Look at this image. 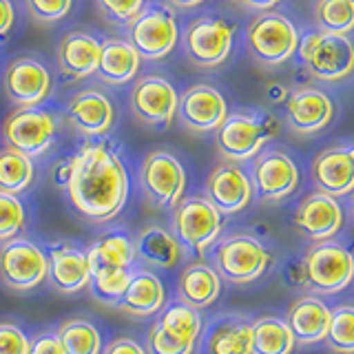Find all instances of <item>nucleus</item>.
Instances as JSON below:
<instances>
[{"label":"nucleus","mask_w":354,"mask_h":354,"mask_svg":"<svg viewBox=\"0 0 354 354\" xmlns=\"http://www.w3.org/2000/svg\"><path fill=\"white\" fill-rule=\"evenodd\" d=\"M71 208L91 224H109L127 206L131 182L120 153L111 144L86 142L71 158L64 186Z\"/></svg>","instance_id":"f257e3e1"},{"label":"nucleus","mask_w":354,"mask_h":354,"mask_svg":"<svg viewBox=\"0 0 354 354\" xmlns=\"http://www.w3.org/2000/svg\"><path fill=\"white\" fill-rule=\"evenodd\" d=\"M277 133H279V122L270 113L237 111L228 113L224 124L215 131V144L221 158L239 164L257 158Z\"/></svg>","instance_id":"f03ea898"},{"label":"nucleus","mask_w":354,"mask_h":354,"mask_svg":"<svg viewBox=\"0 0 354 354\" xmlns=\"http://www.w3.org/2000/svg\"><path fill=\"white\" fill-rule=\"evenodd\" d=\"M301 283L315 295H337L354 281V254L339 241H317L301 263Z\"/></svg>","instance_id":"7ed1b4c3"},{"label":"nucleus","mask_w":354,"mask_h":354,"mask_svg":"<svg viewBox=\"0 0 354 354\" xmlns=\"http://www.w3.org/2000/svg\"><path fill=\"white\" fill-rule=\"evenodd\" d=\"M299 58L319 82H339L354 71V42L339 33L315 31L299 40Z\"/></svg>","instance_id":"20e7f679"},{"label":"nucleus","mask_w":354,"mask_h":354,"mask_svg":"<svg viewBox=\"0 0 354 354\" xmlns=\"http://www.w3.org/2000/svg\"><path fill=\"white\" fill-rule=\"evenodd\" d=\"M221 228H224V215L206 197H182L173 206L171 232L186 252H206L219 239Z\"/></svg>","instance_id":"39448f33"},{"label":"nucleus","mask_w":354,"mask_h":354,"mask_svg":"<svg viewBox=\"0 0 354 354\" xmlns=\"http://www.w3.org/2000/svg\"><path fill=\"white\" fill-rule=\"evenodd\" d=\"M158 321L147 332L149 354H193L204 321L195 308L186 304H171L158 313Z\"/></svg>","instance_id":"423d86ee"},{"label":"nucleus","mask_w":354,"mask_h":354,"mask_svg":"<svg viewBox=\"0 0 354 354\" xmlns=\"http://www.w3.org/2000/svg\"><path fill=\"white\" fill-rule=\"evenodd\" d=\"M213 268L228 283H252L268 272L272 263V252L252 235H230L224 237L213 252Z\"/></svg>","instance_id":"0eeeda50"},{"label":"nucleus","mask_w":354,"mask_h":354,"mask_svg":"<svg viewBox=\"0 0 354 354\" xmlns=\"http://www.w3.org/2000/svg\"><path fill=\"white\" fill-rule=\"evenodd\" d=\"M180 40V27L171 5L151 3L129 22V42L136 47L142 60L166 58Z\"/></svg>","instance_id":"6e6552de"},{"label":"nucleus","mask_w":354,"mask_h":354,"mask_svg":"<svg viewBox=\"0 0 354 354\" xmlns=\"http://www.w3.org/2000/svg\"><path fill=\"white\" fill-rule=\"evenodd\" d=\"M49 257L29 237H11L0 243V283L11 292H29L47 281Z\"/></svg>","instance_id":"1a4fd4ad"},{"label":"nucleus","mask_w":354,"mask_h":354,"mask_svg":"<svg viewBox=\"0 0 354 354\" xmlns=\"http://www.w3.org/2000/svg\"><path fill=\"white\" fill-rule=\"evenodd\" d=\"M246 47L259 64L279 66L297 53L299 33L286 16L274 14V11H261L248 25Z\"/></svg>","instance_id":"9d476101"},{"label":"nucleus","mask_w":354,"mask_h":354,"mask_svg":"<svg viewBox=\"0 0 354 354\" xmlns=\"http://www.w3.org/2000/svg\"><path fill=\"white\" fill-rule=\"evenodd\" d=\"M0 133L5 147L25 153L33 160L53 147L58 136V120L51 111L40 106H18L5 118Z\"/></svg>","instance_id":"9b49d317"},{"label":"nucleus","mask_w":354,"mask_h":354,"mask_svg":"<svg viewBox=\"0 0 354 354\" xmlns=\"http://www.w3.org/2000/svg\"><path fill=\"white\" fill-rule=\"evenodd\" d=\"M140 188L153 208H173L186 191L184 164L171 151H151L140 164Z\"/></svg>","instance_id":"f8f14e48"},{"label":"nucleus","mask_w":354,"mask_h":354,"mask_svg":"<svg viewBox=\"0 0 354 354\" xmlns=\"http://www.w3.org/2000/svg\"><path fill=\"white\" fill-rule=\"evenodd\" d=\"M235 27L224 18L199 16L188 22L184 31V51L188 60L202 69L224 64L232 51Z\"/></svg>","instance_id":"ddd939ff"},{"label":"nucleus","mask_w":354,"mask_h":354,"mask_svg":"<svg viewBox=\"0 0 354 354\" xmlns=\"http://www.w3.org/2000/svg\"><path fill=\"white\" fill-rule=\"evenodd\" d=\"M180 93L162 75H142L131 88V111L138 122L151 129H166L177 115Z\"/></svg>","instance_id":"4468645a"},{"label":"nucleus","mask_w":354,"mask_h":354,"mask_svg":"<svg viewBox=\"0 0 354 354\" xmlns=\"http://www.w3.org/2000/svg\"><path fill=\"white\" fill-rule=\"evenodd\" d=\"M64 122L80 138H102L115 124V104L100 88H82L66 102Z\"/></svg>","instance_id":"2eb2a0df"},{"label":"nucleus","mask_w":354,"mask_h":354,"mask_svg":"<svg viewBox=\"0 0 354 354\" xmlns=\"http://www.w3.org/2000/svg\"><path fill=\"white\" fill-rule=\"evenodd\" d=\"M250 182L263 202H281L299 186V169L283 151H266L252 160Z\"/></svg>","instance_id":"dca6fc26"},{"label":"nucleus","mask_w":354,"mask_h":354,"mask_svg":"<svg viewBox=\"0 0 354 354\" xmlns=\"http://www.w3.org/2000/svg\"><path fill=\"white\" fill-rule=\"evenodd\" d=\"M206 199L213 204L221 215H235L254 197V188L250 182V175L241 169L237 162H221L210 171L206 180Z\"/></svg>","instance_id":"f3484780"},{"label":"nucleus","mask_w":354,"mask_h":354,"mask_svg":"<svg viewBox=\"0 0 354 354\" xmlns=\"http://www.w3.org/2000/svg\"><path fill=\"white\" fill-rule=\"evenodd\" d=\"M177 118L193 133H213L228 118V102L215 86L195 84L180 95Z\"/></svg>","instance_id":"a211bd4d"},{"label":"nucleus","mask_w":354,"mask_h":354,"mask_svg":"<svg viewBox=\"0 0 354 354\" xmlns=\"http://www.w3.org/2000/svg\"><path fill=\"white\" fill-rule=\"evenodd\" d=\"M5 93L16 106H38L51 93V73L47 64L22 55L11 60L5 71Z\"/></svg>","instance_id":"6ab92c4d"},{"label":"nucleus","mask_w":354,"mask_h":354,"mask_svg":"<svg viewBox=\"0 0 354 354\" xmlns=\"http://www.w3.org/2000/svg\"><path fill=\"white\" fill-rule=\"evenodd\" d=\"M49 268L47 281L55 292L60 295H77L82 292L91 279V266L86 259V250L73 246V243H53L47 252Z\"/></svg>","instance_id":"aec40b11"},{"label":"nucleus","mask_w":354,"mask_h":354,"mask_svg":"<svg viewBox=\"0 0 354 354\" xmlns=\"http://www.w3.org/2000/svg\"><path fill=\"white\" fill-rule=\"evenodd\" d=\"M335 118L332 100L313 86H301L288 95L286 100V122L295 133L313 136L324 131Z\"/></svg>","instance_id":"412c9836"},{"label":"nucleus","mask_w":354,"mask_h":354,"mask_svg":"<svg viewBox=\"0 0 354 354\" xmlns=\"http://www.w3.org/2000/svg\"><path fill=\"white\" fill-rule=\"evenodd\" d=\"M295 226L313 241L332 239L343 226V208L339 199L321 191L308 195L295 213Z\"/></svg>","instance_id":"4be33fe9"},{"label":"nucleus","mask_w":354,"mask_h":354,"mask_svg":"<svg viewBox=\"0 0 354 354\" xmlns=\"http://www.w3.org/2000/svg\"><path fill=\"white\" fill-rule=\"evenodd\" d=\"M313 177L321 193L332 197H346L354 193V144L330 147L317 155Z\"/></svg>","instance_id":"5701e85b"},{"label":"nucleus","mask_w":354,"mask_h":354,"mask_svg":"<svg viewBox=\"0 0 354 354\" xmlns=\"http://www.w3.org/2000/svg\"><path fill=\"white\" fill-rule=\"evenodd\" d=\"M102 40L88 31H69L58 44V66L60 73L69 80H84L97 71Z\"/></svg>","instance_id":"b1692460"},{"label":"nucleus","mask_w":354,"mask_h":354,"mask_svg":"<svg viewBox=\"0 0 354 354\" xmlns=\"http://www.w3.org/2000/svg\"><path fill=\"white\" fill-rule=\"evenodd\" d=\"M202 354H252V321L241 315H224L208 324Z\"/></svg>","instance_id":"393cba45"},{"label":"nucleus","mask_w":354,"mask_h":354,"mask_svg":"<svg viewBox=\"0 0 354 354\" xmlns=\"http://www.w3.org/2000/svg\"><path fill=\"white\" fill-rule=\"evenodd\" d=\"M332 310L321 301L319 297L308 295L299 297L297 301L288 308L286 324L292 330L295 341L301 346H313V343L324 341L330 328Z\"/></svg>","instance_id":"a878e982"},{"label":"nucleus","mask_w":354,"mask_h":354,"mask_svg":"<svg viewBox=\"0 0 354 354\" xmlns=\"http://www.w3.org/2000/svg\"><path fill=\"white\" fill-rule=\"evenodd\" d=\"M166 306V288L153 270H133L118 308L131 317H153Z\"/></svg>","instance_id":"bb28decb"},{"label":"nucleus","mask_w":354,"mask_h":354,"mask_svg":"<svg viewBox=\"0 0 354 354\" xmlns=\"http://www.w3.org/2000/svg\"><path fill=\"white\" fill-rule=\"evenodd\" d=\"M133 243H136L138 261L147 263L149 268L160 270H169L173 266H177L186 252L169 228L155 224L144 226L136 235V239H133Z\"/></svg>","instance_id":"cd10ccee"},{"label":"nucleus","mask_w":354,"mask_h":354,"mask_svg":"<svg viewBox=\"0 0 354 354\" xmlns=\"http://www.w3.org/2000/svg\"><path fill=\"white\" fill-rule=\"evenodd\" d=\"M221 292V277L213 266L204 261L188 263L177 277V297L180 304H186L195 310L208 308L217 301Z\"/></svg>","instance_id":"c85d7f7f"},{"label":"nucleus","mask_w":354,"mask_h":354,"mask_svg":"<svg viewBox=\"0 0 354 354\" xmlns=\"http://www.w3.org/2000/svg\"><path fill=\"white\" fill-rule=\"evenodd\" d=\"M86 259L91 266V272L106 270V268H133L138 261L136 243L127 230L113 228L102 232L91 241L86 248Z\"/></svg>","instance_id":"c756f323"},{"label":"nucleus","mask_w":354,"mask_h":354,"mask_svg":"<svg viewBox=\"0 0 354 354\" xmlns=\"http://www.w3.org/2000/svg\"><path fill=\"white\" fill-rule=\"evenodd\" d=\"M142 58L136 51V47L129 40L120 38H109L102 40V49H100V62H97V75L100 80L106 84H127L136 80L140 71Z\"/></svg>","instance_id":"7c9ffc66"},{"label":"nucleus","mask_w":354,"mask_h":354,"mask_svg":"<svg viewBox=\"0 0 354 354\" xmlns=\"http://www.w3.org/2000/svg\"><path fill=\"white\" fill-rule=\"evenodd\" d=\"M297 346L292 330L279 317L252 321V354H292Z\"/></svg>","instance_id":"2f4dec72"},{"label":"nucleus","mask_w":354,"mask_h":354,"mask_svg":"<svg viewBox=\"0 0 354 354\" xmlns=\"http://www.w3.org/2000/svg\"><path fill=\"white\" fill-rule=\"evenodd\" d=\"M58 337L66 354H102V335L93 321L73 317L58 326Z\"/></svg>","instance_id":"473e14b6"},{"label":"nucleus","mask_w":354,"mask_h":354,"mask_svg":"<svg viewBox=\"0 0 354 354\" xmlns=\"http://www.w3.org/2000/svg\"><path fill=\"white\" fill-rule=\"evenodd\" d=\"M33 177L36 166L29 155L9 147L0 149V191L20 195L33 184Z\"/></svg>","instance_id":"72a5a7b5"},{"label":"nucleus","mask_w":354,"mask_h":354,"mask_svg":"<svg viewBox=\"0 0 354 354\" xmlns=\"http://www.w3.org/2000/svg\"><path fill=\"white\" fill-rule=\"evenodd\" d=\"M136 268H106V270H95L91 272L88 279V290H91L93 299L104 306L118 308L122 295H124L127 286L131 281V274Z\"/></svg>","instance_id":"f704fd0d"},{"label":"nucleus","mask_w":354,"mask_h":354,"mask_svg":"<svg viewBox=\"0 0 354 354\" xmlns=\"http://www.w3.org/2000/svg\"><path fill=\"white\" fill-rule=\"evenodd\" d=\"M319 31L348 36L354 31V3L350 0H319L315 9Z\"/></svg>","instance_id":"c9c22d12"},{"label":"nucleus","mask_w":354,"mask_h":354,"mask_svg":"<svg viewBox=\"0 0 354 354\" xmlns=\"http://www.w3.org/2000/svg\"><path fill=\"white\" fill-rule=\"evenodd\" d=\"M328 348L337 354H354V306H339L332 310L328 328Z\"/></svg>","instance_id":"e433bc0d"},{"label":"nucleus","mask_w":354,"mask_h":354,"mask_svg":"<svg viewBox=\"0 0 354 354\" xmlns=\"http://www.w3.org/2000/svg\"><path fill=\"white\" fill-rule=\"evenodd\" d=\"M27 224V210L18 195L0 191V243L18 237Z\"/></svg>","instance_id":"4c0bfd02"},{"label":"nucleus","mask_w":354,"mask_h":354,"mask_svg":"<svg viewBox=\"0 0 354 354\" xmlns=\"http://www.w3.org/2000/svg\"><path fill=\"white\" fill-rule=\"evenodd\" d=\"M25 3L31 18H36L38 22H47V25L64 20L73 7V0H25Z\"/></svg>","instance_id":"58836bf2"},{"label":"nucleus","mask_w":354,"mask_h":354,"mask_svg":"<svg viewBox=\"0 0 354 354\" xmlns=\"http://www.w3.org/2000/svg\"><path fill=\"white\" fill-rule=\"evenodd\" d=\"M147 0H97L100 14L113 25H127L136 18Z\"/></svg>","instance_id":"ea45409f"},{"label":"nucleus","mask_w":354,"mask_h":354,"mask_svg":"<svg viewBox=\"0 0 354 354\" xmlns=\"http://www.w3.org/2000/svg\"><path fill=\"white\" fill-rule=\"evenodd\" d=\"M0 354H29V337L18 324L0 321Z\"/></svg>","instance_id":"a19ab883"},{"label":"nucleus","mask_w":354,"mask_h":354,"mask_svg":"<svg viewBox=\"0 0 354 354\" xmlns=\"http://www.w3.org/2000/svg\"><path fill=\"white\" fill-rule=\"evenodd\" d=\"M29 354H66L64 346L58 337V332H38L36 337L29 339Z\"/></svg>","instance_id":"79ce46f5"},{"label":"nucleus","mask_w":354,"mask_h":354,"mask_svg":"<svg viewBox=\"0 0 354 354\" xmlns=\"http://www.w3.org/2000/svg\"><path fill=\"white\" fill-rule=\"evenodd\" d=\"M102 354H149L147 348L140 346L136 339L131 337H118L102 348Z\"/></svg>","instance_id":"37998d69"},{"label":"nucleus","mask_w":354,"mask_h":354,"mask_svg":"<svg viewBox=\"0 0 354 354\" xmlns=\"http://www.w3.org/2000/svg\"><path fill=\"white\" fill-rule=\"evenodd\" d=\"M14 22H16L14 3H11V0H0V40L14 29Z\"/></svg>","instance_id":"c03bdc74"},{"label":"nucleus","mask_w":354,"mask_h":354,"mask_svg":"<svg viewBox=\"0 0 354 354\" xmlns=\"http://www.w3.org/2000/svg\"><path fill=\"white\" fill-rule=\"evenodd\" d=\"M69 175H71V158L58 160V162L53 164V169H51V182H53L55 188H62V191H64L66 182H69Z\"/></svg>","instance_id":"a18cd8bd"},{"label":"nucleus","mask_w":354,"mask_h":354,"mask_svg":"<svg viewBox=\"0 0 354 354\" xmlns=\"http://www.w3.org/2000/svg\"><path fill=\"white\" fill-rule=\"evenodd\" d=\"M243 7L248 9H254V11H270L272 7H277L281 3V0H237Z\"/></svg>","instance_id":"49530a36"},{"label":"nucleus","mask_w":354,"mask_h":354,"mask_svg":"<svg viewBox=\"0 0 354 354\" xmlns=\"http://www.w3.org/2000/svg\"><path fill=\"white\" fill-rule=\"evenodd\" d=\"M288 88L281 86V84H270L268 86V97L272 100V102H283V100H288Z\"/></svg>","instance_id":"de8ad7c7"},{"label":"nucleus","mask_w":354,"mask_h":354,"mask_svg":"<svg viewBox=\"0 0 354 354\" xmlns=\"http://www.w3.org/2000/svg\"><path fill=\"white\" fill-rule=\"evenodd\" d=\"M169 3L177 9H195L199 5H204L206 0H169Z\"/></svg>","instance_id":"09e8293b"},{"label":"nucleus","mask_w":354,"mask_h":354,"mask_svg":"<svg viewBox=\"0 0 354 354\" xmlns=\"http://www.w3.org/2000/svg\"><path fill=\"white\" fill-rule=\"evenodd\" d=\"M350 210H352V217H354V195H352V204H350Z\"/></svg>","instance_id":"8fccbe9b"},{"label":"nucleus","mask_w":354,"mask_h":354,"mask_svg":"<svg viewBox=\"0 0 354 354\" xmlns=\"http://www.w3.org/2000/svg\"><path fill=\"white\" fill-rule=\"evenodd\" d=\"M350 3H354V0H350Z\"/></svg>","instance_id":"3c124183"}]
</instances>
